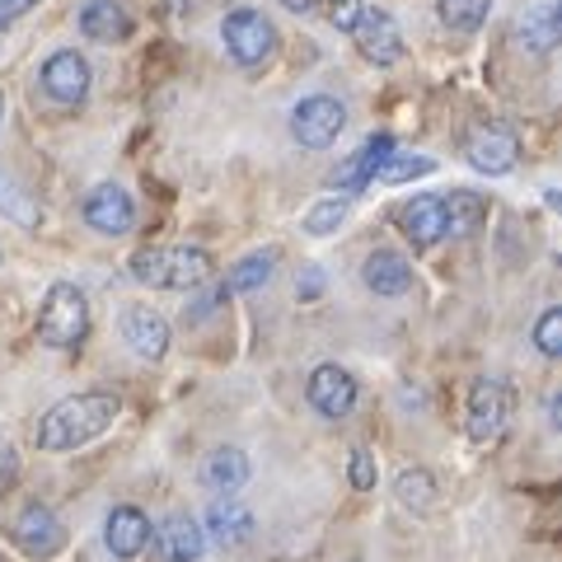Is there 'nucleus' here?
Wrapping results in <instances>:
<instances>
[{
	"label": "nucleus",
	"mask_w": 562,
	"mask_h": 562,
	"mask_svg": "<svg viewBox=\"0 0 562 562\" xmlns=\"http://www.w3.org/2000/svg\"><path fill=\"white\" fill-rule=\"evenodd\" d=\"M122 413V398L109 394V390H85V394H70L61 403H52V408L38 417V450L47 454H66V450H80L90 446L94 436H103L117 422Z\"/></svg>",
	"instance_id": "f257e3e1"
},
{
	"label": "nucleus",
	"mask_w": 562,
	"mask_h": 562,
	"mask_svg": "<svg viewBox=\"0 0 562 562\" xmlns=\"http://www.w3.org/2000/svg\"><path fill=\"white\" fill-rule=\"evenodd\" d=\"M127 268L140 286H155V291H198L216 272L211 268V254L202 249H150V244L132 254Z\"/></svg>",
	"instance_id": "f03ea898"
},
{
	"label": "nucleus",
	"mask_w": 562,
	"mask_h": 562,
	"mask_svg": "<svg viewBox=\"0 0 562 562\" xmlns=\"http://www.w3.org/2000/svg\"><path fill=\"white\" fill-rule=\"evenodd\" d=\"M90 333V301H85L80 286L70 281H57L47 295H43V310H38V338L57 351H70L85 342Z\"/></svg>",
	"instance_id": "7ed1b4c3"
},
{
	"label": "nucleus",
	"mask_w": 562,
	"mask_h": 562,
	"mask_svg": "<svg viewBox=\"0 0 562 562\" xmlns=\"http://www.w3.org/2000/svg\"><path fill=\"white\" fill-rule=\"evenodd\" d=\"M221 38H225V52L239 61V66H262L277 52V29L272 20L262 10H249V5H239L225 14V24H221Z\"/></svg>",
	"instance_id": "20e7f679"
},
{
	"label": "nucleus",
	"mask_w": 562,
	"mask_h": 562,
	"mask_svg": "<svg viewBox=\"0 0 562 562\" xmlns=\"http://www.w3.org/2000/svg\"><path fill=\"white\" fill-rule=\"evenodd\" d=\"M347 127V109L333 94H310L291 109V136L305 150H328Z\"/></svg>",
	"instance_id": "39448f33"
},
{
	"label": "nucleus",
	"mask_w": 562,
	"mask_h": 562,
	"mask_svg": "<svg viewBox=\"0 0 562 562\" xmlns=\"http://www.w3.org/2000/svg\"><path fill=\"white\" fill-rule=\"evenodd\" d=\"M38 85H43V94L52 103H61V109H80V103L90 99L94 76H90V61H85L76 47H61V52H52V57L43 61Z\"/></svg>",
	"instance_id": "423d86ee"
},
{
	"label": "nucleus",
	"mask_w": 562,
	"mask_h": 562,
	"mask_svg": "<svg viewBox=\"0 0 562 562\" xmlns=\"http://www.w3.org/2000/svg\"><path fill=\"white\" fill-rule=\"evenodd\" d=\"M351 43L371 66H394L403 57V29L390 10H361V20L351 24Z\"/></svg>",
	"instance_id": "0eeeda50"
},
{
	"label": "nucleus",
	"mask_w": 562,
	"mask_h": 562,
	"mask_svg": "<svg viewBox=\"0 0 562 562\" xmlns=\"http://www.w3.org/2000/svg\"><path fill=\"white\" fill-rule=\"evenodd\" d=\"M464 160L479 173H512L520 160V140L512 127L502 122H487V127H473L464 140Z\"/></svg>",
	"instance_id": "6e6552de"
},
{
	"label": "nucleus",
	"mask_w": 562,
	"mask_h": 562,
	"mask_svg": "<svg viewBox=\"0 0 562 562\" xmlns=\"http://www.w3.org/2000/svg\"><path fill=\"white\" fill-rule=\"evenodd\" d=\"M85 225H90L94 235H132V225H136V202H132V192L122 188V183H99L90 198H85Z\"/></svg>",
	"instance_id": "1a4fd4ad"
},
{
	"label": "nucleus",
	"mask_w": 562,
	"mask_h": 562,
	"mask_svg": "<svg viewBox=\"0 0 562 562\" xmlns=\"http://www.w3.org/2000/svg\"><path fill=\"white\" fill-rule=\"evenodd\" d=\"M506 417H512V390L502 380H479L469 394V436L479 446L497 441L506 431Z\"/></svg>",
	"instance_id": "9d476101"
},
{
	"label": "nucleus",
	"mask_w": 562,
	"mask_h": 562,
	"mask_svg": "<svg viewBox=\"0 0 562 562\" xmlns=\"http://www.w3.org/2000/svg\"><path fill=\"white\" fill-rule=\"evenodd\" d=\"M305 394L314 403V413L328 417V422H338V417H347L351 408H357V380H351V371H342L338 361L314 366Z\"/></svg>",
	"instance_id": "9b49d317"
},
{
	"label": "nucleus",
	"mask_w": 562,
	"mask_h": 562,
	"mask_svg": "<svg viewBox=\"0 0 562 562\" xmlns=\"http://www.w3.org/2000/svg\"><path fill=\"white\" fill-rule=\"evenodd\" d=\"M390 160H394V136L390 132H375V136H366L338 169H333V183H338L342 192H361L371 179H380V169L390 165Z\"/></svg>",
	"instance_id": "f8f14e48"
},
{
	"label": "nucleus",
	"mask_w": 562,
	"mask_h": 562,
	"mask_svg": "<svg viewBox=\"0 0 562 562\" xmlns=\"http://www.w3.org/2000/svg\"><path fill=\"white\" fill-rule=\"evenodd\" d=\"M122 342H127L140 361H165L169 351V319L150 305H127L122 310Z\"/></svg>",
	"instance_id": "ddd939ff"
},
{
	"label": "nucleus",
	"mask_w": 562,
	"mask_h": 562,
	"mask_svg": "<svg viewBox=\"0 0 562 562\" xmlns=\"http://www.w3.org/2000/svg\"><path fill=\"white\" fill-rule=\"evenodd\" d=\"M14 543L29 553V558H52V553H61V543H66V530H61V520L52 516V506L43 502H33L24 506L20 516H14Z\"/></svg>",
	"instance_id": "4468645a"
},
{
	"label": "nucleus",
	"mask_w": 562,
	"mask_h": 562,
	"mask_svg": "<svg viewBox=\"0 0 562 562\" xmlns=\"http://www.w3.org/2000/svg\"><path fill=\"white\" fill-rule=\"evenodd\" d=\"M398 225L403 235L413 239V249H436L446 239V206L436 192H422V198L398 206Z\"/></svg>",
	"instance_id": "2eb2a0df"
},
{
	"label": "nucleus",
	"mask_w": 562,
	"mask_h": 562,
	"mask_svg": "<svg viewBox=\"0 0 562 562\" xmlns=\"http://www.w3.org/2000/svg\"><path fill=\"white\" fill-rule=\"evenodd\" d=\"M103 543H109V553L113 558H136L140 549L150 543V520L140 506H113L109 520H103Z\"/></svg>",
	"instance_id": "dca6fc26"
},
{
	"label": "nucleus",
	"mask_w": 562,
	"mask_h": 562,
	"mask_svg": "<svg viewBox=\"0 0 562 562\" xmlns=\"http://www.w3.org/2000/svg\"><path fill=\"white\" fill-rule=\"evenodd\" d=\"M361 281H366V291H375L384 295V301H394V295H403L413 286V262L394 254V249H375L371 258L361 262Z\"/></svg>",
	"instance_id": "f3484780"
},
{
	"label": "nucleus",
	"mask_w": 562,
	"mask_h": 562,
	"mask_svg": "<svg viewBox=\"0 0 562 562\" xmlns=\"http://www.w3.org/2000/svg\"><path fill=\"white\" fill-rule=\"evenodd\" d=\"M155 549H160L165 562H198L206 549V535L192 516H169L160 530H155Z\"/></svg>",
	"instance_id": "a211bd4d"
},
{
	"label": "nucleus",
	"mask_w": 562,
	"mask_h": 562,
	"mask_svg": "<svg viewBox=\"0 0 562 562\" xmlns=\"http://www.w3.org/2000/svg\"><path fill=\"white\" fill-rule=\"evenodd\" d=\"M446 206V235L450 239H473L487 225V198L473 188H454L450 198H441Z\"/></svg>",
	"instance_id": "6ab92c4d"
},
{
	"label": "nucleus",
	"mask_w": 562,
	"mask_h": 562,
	"mask_svg": "<svg viewBox=\"0 0 562 562\" xmlns=\"http://www.w3.org/2000/svg\"><path fill=\"white\" fill-rule=\"evenodd\" d=\"M206 539H216L221 549H235V543H244L254 535V512L244 502H231V497H221V502H211V512H206Z\"/></svg>",
	"instance_id": "aec40b11"
},
{
	"label": "nucleus",
	"mask_w": 562,
	"mask_h": 562,
	"mask_svg": "<svg viewBox=\"0 0 562 562\" xmlns=\"http://www.w3.org/2000/svg\"><path fill=\"white\" fill-rule=\"evenodd\" d=\"M80 33L90 43H122L132 33V14L117 5V0H90L80 10Z\"/></svg>",
	"instance_id": "412c9836"
},
{
	"label": "nucleus",
	"mask_w": 562,
	"mask_h": 562,
	"mask_svg": "<svg viewBox=\"0 0 562 562\" xmlns=\"http://www.w3.org/2000/svg\"><path fill=\"white\" fill-rule=\"evenodd\" d=\"M202 483H206L211 492H221V497H231L235 487L249 483V454L235 450V446L211 450V454H206V464H202Z\"/></svg>",
	"instance_id": "4be33fe9"
},
{
	"label": "nucleus",
	"mask_w": 562,
	"mask_h": 562,
	"mask_svg": "<svg viewBox=\"0 0 562 562\" xmlns=\"http://www.w3.org/2000/svg\"><path fill=\"white\" fill-rule=\"evenodd\" d=\"M272 272H277V254L272 249H258L249 258H239L235 268L225 272V295L231 291H262L272 281Z\"/></svg>",
	"instance_id": "5701e85b"
},
{
	"label": "nucleus",
	"mask_w": 562,
	"mask_h": 562,
	"mask_svg": "<svg viewBox=\"0 0 562 562\" xmlns=\"http://www.w3.org/2000/svg\"><path fill=\"white\" fill-rule=\"evenodd\" d=\"M520 43L530 52H553L558 47V5L553 0H543V5H535L520 20Z\"/></svg>",
	"instance_id": "b1692460"
},
{
	"label": "nucleus",
	"mask_w": 562,
	"mask_h": 562,
	"mask_svg": "<svg viewBox=\"0 0 562 562\" xmlns=\"http://www.w3.org/2000/svg\"><path fill=\"white\" fill-rule=\"evenodd\" d=\"M436 14H441L446 29H460V33H473L487 24L492 14V0H436Z\"/></svg>",
	"instance_id": "393cba45"
},
{
	"label": "nucleus",
	"mask_w": 562,
	"mask_h": 562,
	"mask_svg": "<svg viewBox=\"0 0 562 562\" xmlns=\"http://www.w3.org/2000/svg\"><path fill=\"white\" fill-rule=\"evenodd\" d=\"M394 492H398L403 506H413V512H427V506L436 502V479H431L427 469H403Z\"/></svg>",
	"instance_id": "a878e982"
},
{
	"label": "nucleus",
	"mask_w": 562,
	"mask_h": 562,
	"mask_svg": "<svg viewBox=\"0 0 562 562\" xmlns=\"http://www.w3.org/2000/svg\"><path fill=\"white\" fill-rule=\"evenodd\" d=\"M347 221V202H338V198H324V202H314L310 206V216H305V231L310 235H338V225Z\"/></svg>",
	"instance_id": "bb28decb"
},
{
	"label": "nucleus",
	"mask_w": 562,
	"mask_h": 562,
	"mask_svg": "<svg viewBox=\"0 0 562 562\" xmlns=\"http://www.w3.org/2000/svg\"><path fill=\"white\" fill-rule=\"evenodd\" d=\"M535 347L543 351V357H562V310H543L539 324H535Z\"/></svg>",
	"instance_id": "cd10ccee"
},
{
	"label": "nucleus",
	"mask_w": 562,
	"mask_h": 562,
	"mask_svg": "<svg viewBox=\"0 0 562 562\" xmlns=\"http://www.w3.org/2000/svg\"><path fill=\"white\" fill-rule=\"evenodd\" d=\"M436 169V160H427V155H408V160H390L380 169V179L384 183H408V179H417V173H431Z\"/></svg>",
	"instance_id": "c85d7f7f"
},
{
	"label": "nucleus",
	"mask_w": 562,
	"mask_h": 562,
	"mask_svg": "<svg viewBox=\"0 0 562 562\" xmlns=\"http://www.w3.org/2000/svg\"><path fill=\"white\" fill-rule=\"evenodd\" d=\"M347 473H351V487L357 492H371L375 487V454L371 450H351V464H347Z\"/></svg>",
	"instance_id": "c756f323"
},
{
	"label": "nucleus",
	"mask_w": 562,
	"mask_h": 562,
	"mask_svg": "<svg viewBox=\"0 0 562 562\" xmlns=\"http://www.w3.org/2000/svg\"><path fill=\"white\" fill-rule=\"evenodd\" d=\"M14 483H20V450H14L5 436H0V497H5Z\"/></svg>",
	"instance_id": "7c9ffc66"
},
{
	"label": "nucleus",
	"mask_w": 562,
	"mask_h": 562,
	"mask_svg": "<svg viewBox=\"0 0 562 562\" xmlns=\"http://www.w3.org/2000/svg\"><path fill=\"white\" fill-rule=\"evenodd\" d=\"M361 0H328V20H333V29H342V33H351V24L361 20Z\"/></svg>",
	"instance_id": "2f4dec72"
},
{
	"label": "nucleus",
	"mask_w": 562,
	"mask_h": 562,
	"mask_svg": "<svg viewBox=\"0 0 562 562\" xmlns=\"http://www.w3.org/2000/svg\"><path fill=\"white\" fill-rule=\"evenodd\" d=\"M295 295H301V301H319V295H324V272L305 268L301 277H295Z\"/></svg>",
	"instance_id": "473e14b6"
},
{
	"label": "nucleus",
	"mask_w": 562,
	"mask_h": 562,
	"mask_svg": "<svg viewBox=\"0 0 562 562\" xmlns=\"http://www.w3.org/2000/svg\"><path fill=\"white\" fill-rule=\"evenodd\" d=\"M0 202H5V206L14 211V221H20V225H33V221H38V216H33V206H29V202H20V198L10 192V183H5V179H0Z\"/></svg>",
	"instance_id": "72a5a7b5"
},
{
	"label": "nucleus",
	"mask_w": 562,
	"mask_h": 562,
	"mask_svg": "<svg viewBox=\"0 0 562 562\" xmlns=\"http://www.w3.org/2000/svg\"><path fill=\"white\" fill-rule=\"evenodd\" d=\"M33 5H38V0H0V29H10L14 20H24Z\"/></svg>",
	"instance_id": "f704fd0d"
},
{
	"label": "nucleus",
	"mask_w": 562,
	"mask_h": 562,
	"mask_svg": "<svg viewBox=\"0 0 562 562\" xmlns=\"http://www.w3.org/2000/svg\"><path fill=\"white\" fill-rule=\"evenodd\" d=\"M281 10H291V14H310L314 5H319V0H277Z\"/></svg>",
	"instance_id": "c9c22d12"
},
{
	"label": "nucleus",
	"mask_w": 562,
	"mask_h": 562,
	"mask_svg": "<svg viewBox=\"0 0 562 562\" xmlns=\"http://www.w3.org/2000/svg\"><path fill=\"white\" fill-rule=\"evenodd\" d=\"M0 127H5V94H0Z\"/></svg>",
	"instance_id": "e433bc0d"
}]
</instances>
